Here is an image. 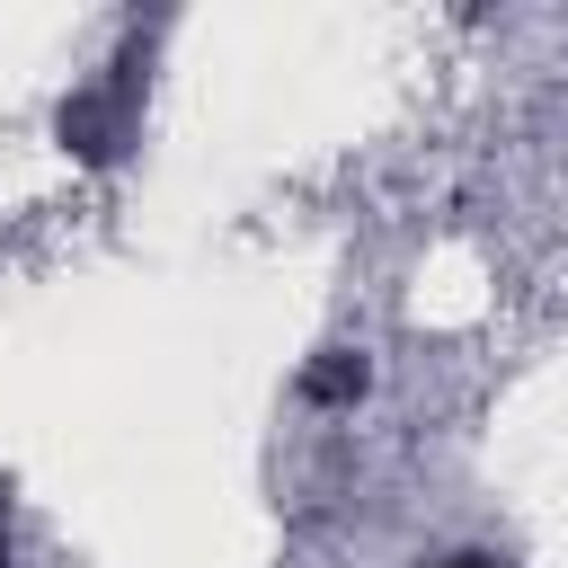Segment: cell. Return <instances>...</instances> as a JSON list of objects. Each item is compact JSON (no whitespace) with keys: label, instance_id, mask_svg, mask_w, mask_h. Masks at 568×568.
Segmentation results:
<instances>
[{"label":"cell","instance_id":"obj_1","mask_svg":"<svg viewBox=\"0 0 568 568\" xmlns=\"http://www.w3.org/2000/svg\"><path fill=\"white\" fill-rule=\"evenodd\" d=\"M462 568H479V559H462Z\"/></svg>","mask_w":568,"mask_h":568}]
</instances>
